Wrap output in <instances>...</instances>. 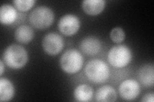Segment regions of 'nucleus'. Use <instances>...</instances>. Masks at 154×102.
Instances as JSON below:
<instances>
[{
  "label": "nucleus",
  "instance_id": "obj_1",
  "mask_svg": "<svg viewBox=\"0 0 154 102\" xmlns=\"http://www.w3.org/2000/svg\"><path fill=\"white\" fill-rule=\"evenodd\" d=\"M28 60L27 51L17 44L8 46L3 54V61L12 69H21L26 65Z\"/></svg>",
  "mask_w": 154,
  "mask_h": 102
},
{
  "label": "nucleus",
  "instance_id": "obj_2",
  "mask_svg": "<svg viewBox=\"0 0 154 102\" xmlns=\"http://www.w3.org/2000/svg\"><path fill=\"white\" fill-rule=\"evenodd\" d=\"M85 74L88 80L93 83L103 84L110 77L109 67L105 61L99 59H93L86 65Z\"/></svg>",
  "mask_w": 154,
  "mask_h": 102
},
{
  "label": "nucleus",
  "instance_id": "obj_3",
  "mask_svg": "<svg viewBox=\"0 0 154 102\" xmlns=\"http://www.w3.org/2000/svg\"><path fill=\"white\" fill-rule=\"evenodd\" d=\"M84 65V57L79 51L71 48L63 53L60 59L62 70L69 74L78 73Z\"/></svg>",
  "mask_w": 154,
  "mask_h": 102
},
{
  "label": "nucleus",
  "instance_id": "obj_4",
  "mask_svg": "<svg viewBox=\"0 0 154 102\" xmlns=\"http://www.w3.org/2000/svg\"><path fill=\"white\" fill-rule=\"evenodd\" d=\"M54 12L50 8L46 6L35 8L29 16V21L31 25L39 30L49 28L54 22Z\"/></svg>",
  "mask_w": 154,
  "mask_h": 102
},
{
  "label": "nucleus",
  "instance_id": "obj_5",
  "mask_svg": "<svg viewBox=\"0 0 154 102\" xmlns=\"http://www.w3.org/2000/svg\"><path fill=\"white\" fill-rule=\"evenodd\" d=\"M132 59L131 49L125 45H115L108 52L107 60L109 64L116 68H122L127 66Z\"/></svg>",
  "mask_w": 154,
  "mask_h": 102
},
{
  "label": "nucleus",
  "instance_id": "obj_6",
  "mask_svg": "<svg viewBox=\"0 0 154 102\" xmlns=\"http://www.w3.org/2000/svg\"><path fill=\"white\" fill-rule=\"evenodd\" d=\"M42 46L44 51L50 56L59 54L64 46V42L59 34L51 32L48 33L43 38Z\"/></svg>",
  "mask_w": 154,
  "mask_h": 102
},
{
  "label": "nucleus",
  "instance_id": "obj_7",
  "mask_svg": "<svg viewBox=\"0 0 154 102\" xmlns=\"http://www.w3.org/2000/svg\"><path fill=\"white\" fill-rule=\"evenodd\" d=\"M80 21L78 17L73 14H66L62 17L58 23V28L62 35L70 36L79 31Z\"/></svg>",
  "mask_w": 154,
  "mask_h": 102
},
{
  "label": "nucleus",
  "instance_id": "obj_8",
  "mask_svg": "<svg viewBox=\"0 0 154 102\" xmlns=\"http://www.w3.org/2000/svg\"><path fill=\"white\" fill-rule=\"evenodd\" d=\"M140 85L137 81L134 79L125 80L119 86L120 96L127 101L136 99L140 94Z\"/></svg>",
  "mask_w": 154,
  "mask_h": 102
},
{
  "label": "nucleus",
  "instance_id": "obj_9",
  "mask_svg": "<svg viewBox=\"0 0 154 102\" xmlns=\"http://www.w3.org/2000/svg\"><path fill=\"white\" fill-rule=\"evenodd\" d=\"M102 48V43L94 36L84 38L80 43V49L84 54L93 56L98 54Z\"/></svg>",
  "mask_w": 154,
  "mask_h": 102
},
{
  "label": "nucleus",
  "instance_id": "obj_10",
  "mask_svg": "<svg viewBox=\"0 0 154 102\" xmlns=\"http://www.w3.org/2000/svg\"><path fill=\"white\" fill-rule=\"evenodd\" d=\"M139 81L145 87H152L154 84V68L153 64L141 66L137 72Z\"/></svg>",
  "mask_w": 154,
  "mask_h": 102
},
{
  "label": "nucleus",
  "instance_id": "obj_11",
  "mask_svg": "<svg viewBox=\"0 0 154 102\" xmlns=\"http://www.w3.org/2000/svg\"><path fill=\"white\" fill-rule=\"evenodd\" d=\"M105 4L104 0H85L82 3V8L88 15L97 16L103 11Z\"/></svg>",
  "mask_w": 154,
  "mask_h": 102
},
{
  "label": "nucleus",
  "instance_id": "obj_12",
  "mask_svg": "<svg viewBox=\"0 0 154 102\" xmlns=\"http://www.w3.org/2000/svg\"><path fill=\"white\" fill-rule=\"evenodd\" d=\"M117 98V93L115 89L110 86H103L96 91L95 99L100 102L115 101Z\"/></svg>",
  "mask_w": 154,
  "mask_h": 102
},
{
  "label": "nucleus",
  "instance_id": "obj_13",
  "mask_svg": "<svg viewBox=\"0 0 154 102\" xmlns=\"http://www.w3.org/2000/svg\"><path fill=\"white\" fill-rule=\"evenodd\" d=\"M16 9L9 4H4L0 8V22L5 25L12 24L17 19Z\"/></svg>",
  "mask_w": 154,
  "mask_h": 102
},
{
  "label": "nucleus",
  "instance_id": "obj_14",
  "mask_svg": "<svg viewBox=\"0 0 154 102\" xmlns=\"http://www.w3.org/2000/svg\"><path fill=\"white\" fill-rule=\"evenodd\" d=\"M15 94V88L12 82L7 78L0 79V101L11 100Z\"/></svg>",
  "mask_w": 154,
  "mask_h": 102
},
{
  "label": "nucleus",
  "instance_id": "obj_15",
  "mask_svg": "<svg viewBox=\"0 0 154 102\" xmlns=\"http://www.w3.org/2000/svg\"><path fill=\"white\" fill-rule=\"evenodd\" d=\"M14 36L18 42L26 44L33 40L34 37V32L30 26L22 25L16 29L14 33Z\"/></svg>",
  "mask_w": 154,
  "mask_h": 102
},
{
  "label": "nucleus",
  "instance_id": "obj_16",
  "mask_svg": "<svg viewBox=\"0 0 154 102\" xmlns=\"http://www.w3.org/2000/svg\"><path fill=\"white\" fill-rule=\"evenodd\" d=\"M93 96V89L88 84H80L74 91V97L78 101H89Z\"/></svg>",
  "mask_w": 154,
  "mask_h": 102
},
{
  "label": "nucleus",
  "instance_id": "obj_17",
  "mask_svg": "<svg viewBox=\"0 0 154 102\" xmlns=\"http://www.w3.org/2000/svg\"><path fill=\"white\" fill-rule=\"evenodd\" d=\"M110 38L114 43H122L124 41L125 38V31L122 28H114L110 33Z\"/></svg>",
  "mask_w": 154,
  "mask_h": 102
},
{
  "label": "nucleus",
  "instance_id": "obj_18",
  "mask_svg": "<svg viewBox=\"0 0 154 102\" xmlns=\"http://www.w3.org/2000/svg\"><path fill=\"white\" fill-rule=\"evenodd\" d=\"M35 1L33 0H15L13 3L15 7L21 12H26L34 5Z\"/></svg>",
  "mask_w": 154,
  "mask_h": 102
},
{
  "label": "nucleus",
  "instance_id": "obj_19",
  "mask_svg": "<svg viewBox=\"0 0 154 102\" xmlns=\"http://www.w3.org/2000/svg\"><path fill=\"white\" fill-rule=\"evenodd\" d=\"M143 102H153L154 101V94L152 93H146L144 95L141 99Z\"/></svg>",
  "mask_w": 154,
  "mask_h": 102
},
{
  "label": "nucleus",
  "instance_id": "obj_20",
  "mask_svg": "<svg viewBox=\"0 0 154 102\" xmlns=\"http://www.w3.org/2000/svg\"><path fill=\"white\" fill-rule=\"evenodd\" d=\"M4 70H5V65H4L3 61L2 60H0V75L1 76H2Z\"/></svg>",
  "mask_w": 154,
  "mask_h": 102
}]
</instances>
